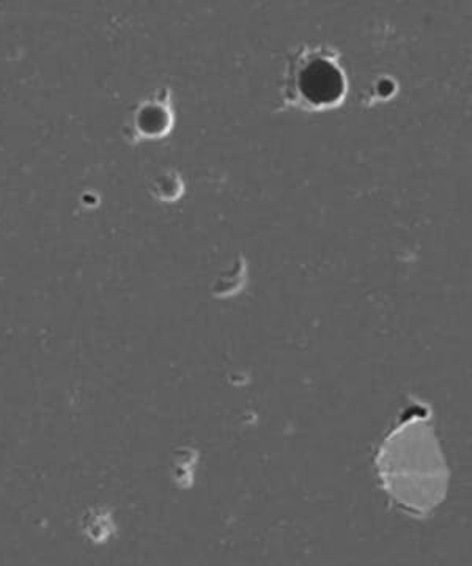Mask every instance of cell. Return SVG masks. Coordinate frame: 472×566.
Returning <instances> with one entry per match:
<instances>
[{
	"label": "cell",
	"instance_id": "1",
	"mask_svg": "<svg viewBox=\"0 0 472 566\" xmlns=\"http://www.w3.org/2000/svg\"><path fill=\"white\" fill-rule=\"evenodd\" d=\"M340 52L326 44H303L290 52L281 84V109L323 112L344 104L348 77Z\"/></svg>",
	"mask_w": 472,
	"mask_h": 566
},
{
	"label": "cell",
	"instance_id": "2",
	"mask_svg": "<svg viewBox=\"0 0 472 566\" xmlns=\"http://www.w3.org/2000/svg\"><path fill=\"white\" fill-rule=\"evenodd\" d=\"M174 123L172 95L169 88H161L134 114V140L161 139L172 132Z\"/></svg>",
	"mask_w": 472,
	"mask_h": 566
},
{
	"label": "cell",
	"instance_id": "3",
	"mask_svg": "<svg viewBox=\"0 0 472 566\" xmlns=\"http://www.w3.org/2000/svg\"><path fill=\"white\" fill-rule=\"evenodd\" d=\"M248 281V263L243 256H238L232 270L219 275L214 282V297H232L247 286Z\"/></svg>",
	"mask_w": 472,
	"mask_h": 566
},
{
	"label": "cell",
	"instance_id": "4",
	"mask_svg": "<svg viewBox=\"0 0 472 566\" xmlns=\"http://www.w3.org/2000/svg\"><path fill=\"white\" fill-rule=\"evenodd\" d=\"M183 192L185 182L178 174L167 172L155 181L156 197L159 200H165V202H175L183 196Z\"/></svg>",
	"mask_w": 472,
	"mask_h": 566
},
{
	"label": "cell",
	"instance_id": "5",
	"mask_svg": "<svg viewBox=\"0 0 472 566\" xmlns=\"http://www.w3.org/2000/svg\"><path fill=\"white\" fill-rule=\"evenodd\" d=\"M397 82L390 76H380L367 88L363 106H375L377 103L388 102L397 93Z\"/></svg>",
	"mask_w": 472,
	"mask_h": 566
}]
</instances>
